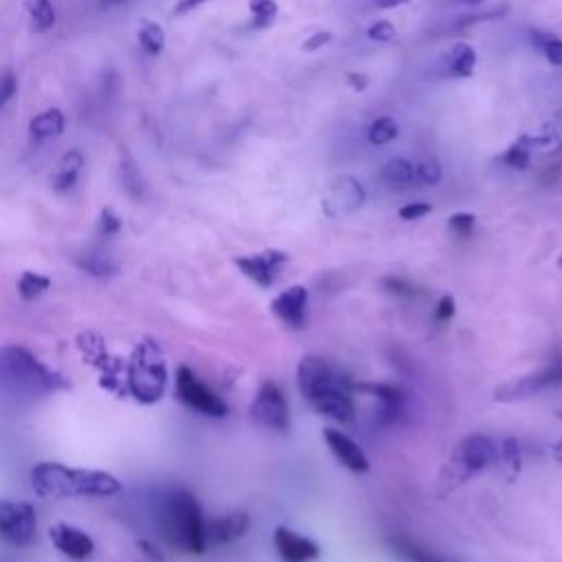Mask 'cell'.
<instances>
[{"label": "cell", "mask_w": 562, "mask_h": 562, "mask_svg": "<svg viewBox=\"0 0 562 562\" xmlns=\"http://www.w3.org/2000/svg\"><path fill=\"white\" fill-rule=\"evenodd\" d=\"M297 384L306 402L319 415L334 422H352L356 417V407L352 400V384L348 378L336 373L323 358L304 356L297 367Z\"/></svg>", "instance_id": "cell-1"}, {"label": "cell", "mask_w": 562, "mask_h": 562, "mask_svg": "<svg viewBox=\"0 0 562 562\" xmlns=\"http://www.w3.org/2000/svg\"><path fill=\"white\" fill-rule=\"evenodd\" d=\"M36 494L45 499L114 497L122 492V482L102 470L71 468V466L42 461L29 474Z\"/></svg>", "instance_id": "cell-2"}, {"label": "cell", "mask_w": 562, "mask_h": 562, "mask_svg": "<svg viewBox=\"0 0 562 562\" xmlns=\"http://www.w3.org/2000/svg\"><path fill=\"white\" fill-rule=\"evenodd\" d=\"M158 527L174 549L189 556L205 554V516L198 501L187 490H170L158 501Z\"/></svg>", "instance_id": "cell-3"}, {"label": "cell", "mask_w": 562, "mask_h": 562, "mask_svg": "<svg viewBox=\"0 0 562 562\" xmlns=\"http://www.w3.org/2000/svg\"><path fill=\"white\" fill-rule=\"evenodd\" d=\"M66 387L64 376L18 345L0 348V389L16 398H42Z\"/></svg>", "instance_id": "cell-4"}, {"label": "cell", "mask_w": 562, "mask_h": 562, "mask_svg": "<svg viewBox=\"0 0 562 562\" xmlns=\"http://www.w3.org/2000/svg\"><path fill=\"white\" fill-rule=\"evenodd\" d=\"M499 459V449L494 446V441L486 435H468L455 446L453 455L441 468L440 479H437V488L440 494L453 492L468 483L470 479L477 477V474L486 473L490 466Z\"/></svg>", "instance_id": "cell-5"}, {"label": "cell", "mask_w": 562, "mask_h": 562, "mask_svg": "<svg viewBox=\"0 0 562 562\" xmlns=\"http://www.w3.org/2000/svg\"><path fill=\"white\" fill-rule=\"evenodd\" d=\"M126 381L130 393L143 405H154L161 400L167 384V365L156 343L146 340L134 349Z\"/></svg>", "instance_id": "cell-6"}, {"label": "cell", "mask_w": 562, "mask_h": 562, "mask_svg": "<svg viewBox=\"0 0 562 562\" xmlns=\"http://www.w3.org/2000/svg\"><path fill=\"white\" fill-rule=\"evenodd\" d=\"M38 516L33 506L25 501L0 499V541L16 547H27L36 541Z\"/></svg>", "instance_id": "cell-7"}, {"label": "cell", "mask_w": 562, "mask_h": 562, "mask_svg": "<svg viewBox=\"0 0 562 562\" xmlns=\"http://www.w3.org/2000/svg\"><path fill=\"white\" fill-rule=\"evenodd\" d=\"M176 396L185 407L203 413L209 417H224L229 413V407L220 396H215L205 382L198 381L189 367H180L176 372Z\"/></svg>", "instance_id": "cell-8"}, {"label": "cell", "mask_w": 562, "mask_h": 562, "mask_svg": "<svg viewBox=\"0 0 562 562\" xmlns=\"http://www.w3.org/2000/svg\"><path fill=\"white\" fill-rule=\"evenodd\" d=\"M562 384V363L549 365L545 369H538V372L525 373V376H518L507 381L506 384L494 391V400L497 402H523L530 400V398L538 396L545 389Z\"/></svg>", "instance_id": "cell-9"}, {"label": "cell", "mask_w": 562, "mask_h": 562, "mask_svg": "<svg viewBox=\"0 0 562 562\" xmlns=\"http://www.w3.org/2000/svg\"><path fill=\"white\" fill-rule=\"evenodd\" d=\"M251 420L268 431L286 433L290 429V409L283 398L281 389L273 382L259 387L256 400L251 405Z\"/></svg>", "instance_id": "cell-10"}, {"label": "cell", "mask_w": 562, "mask_h": 562, "mask_svg": "<svg viewBox=\"0 0 562 562\" xmlns=\"http://www.w3.org/2000/svg\"><path fill=\"white\" fill-rule=\"evenodd\" d=\"M365 200H367V194H365V187L360 185L358 179H354V176H339L330 185L321 206H323V214L330 220H343L360 211Z\"/></svg>", "instance_id": "cell-11"}, {"label": "cell", "mask_w": 562, "mask_h": 562, "mask_svg": "<svg viewBox=\"0 0 562 562\" xmlns=\"http://www.w3.org/2000/svg\"><path fill=\"white\" fill-rule=\"evenodd\" d=\"M288 257L283 251L277 248H268L264 253H256V256L247 257H235V266L244 273V277H248L251 281H256L257 286L268 288L273 286L280 275V271L288 264Z\"/></svg>", "instance_id": "cell-12"}, {"label": "cell", "mask_w": 562, "mask_h": 562, "mask_svg": "<svg viewBox=\"0 0 562 562\" xmlns=\"http://www.w3.org/2000/svg\"><path fill=\"white\" fill-rule=\"evenodd\" d=\"M273 315L290 330H304L307 321V288L306 286H290L281 290L271 304Z\"/></svg>", "instance_id": "cell-13"}, {"label": "cell", "mask_w": 562, "mask_h": 562, "mask_svg": "<svg viewBox=\"0 0 562 562\" xmlns=\"http://www.w3.org/2000/svg\"><path fill=\"white\" fill-rule=\"evenodd\" d=\"M251 527V518L247 512H229L224 516H215L205 523L206 547H222L239 541Z\"/></svg>", "instance_id": "cell-14"}, {"label": "cell", "mask_w": 562, "mask_h": 562, "mask_svg": "<svg viewBox=\"0 0 562 562\" xmlns=\"http://www.w3.org/2000/svg\"><path fill=\"white\" fill-rule=\"evenodd\" d=\"M273 542H275V551L281 562H312L321 556L319 545L315 541L297 534V532L288 530L283 525L275 530Z\"/></svg>", "instance_id": "cell-15"}, {"label": "cell", "mask_w": 562, "mask_h": 562, "mask_svg": "<svg viewBox=\"0 0 562 562\" xmlns=\"http://www.w3.org/2000/svg\"><path fill=\"white\" fill-rule=\"evenodd\" d=\"M323 440H325V444H328V449L332 450L336 461H339L343 468H348L349 473H356V474L367 473L369 470L367 455H365V450L360 449L352 437L345 435L343 431L325 429Z\"/></svg>", "instance_id": "cell-16"}, {"label": "cell", "mask_w": 562, "mask_h": 562, "mask_svg": "<svg viewBox=\"0 0 562 562\" xmlns=\"http://www.w3.org/2000/svg\"><path fill=\"white\" fill-rule=\"evenodd\" d=\"M49 538L57 551H62V554L73 560L90 558V554L95 551L93 538L86 534L84 530H80V527L66 525V523L53 525L49 530Z\"/></svg>", "instance_id": "cell-17"}, {"label": "cell", "mask_w": 562, "mask_h": 562, "mask_svg": "<svg viewBox=\"0 0 562 562\" xmlns=\"http://www.w3.org/2000/svg\"><path fill=\"white\" fill-rule=\"evenodd\" d=\"M66 130V117L60 108H46L38 113L29 122V137L31 141H46V138L60 137Z\"/></svg>", "instance_id": "cell-18"}, {"label": "cell", "mask_w": 562, "mask_h": 562, "mask_svg": "<svg viewBox=\"0 0 562 562\" xmlns=\"http://www.w3.org/2000/svg\"><path fill=\"white\" fill-rule=\"evenodd\" d=\"M381 180L391 189H411L417 185V174L415 165L409 158H389L381 170Z\"/></svg>", "instance_id": "cell-19"}, {"label": "cell", "mask_w": 562, "mask_h": 562, "mask_svg": "<svg viewBox=\"0 0 562 562\" xmlns=\"http://www.w3.org/2000/svg\"><path fill=\"white\" fill-rule=\"evenodd\" d=\"M354 389H360V391H367L376 398L382 405L381 415L387 422H393L398 415H400L402 409H405V398H402L400 389L391 387V384H354Z\"/></svg>", "instance_id": "cell-20"}, {"label": "cell", "mask_w": 562, "mask_h": 562, "mask_svg": "<svg viewBox=\"0 0 562 562\" xmlns=\"http://www.w3.org/2000/svg\"><path fill=\"white\" fill-rule=\"evenodd\" d=\"M446 73L455 80H468L474 73V66H477V53L468 42H457L444 57Z\"/></svg>", "instance_id": "cell-21"}, {"label": "cell", "mask_w": 562, "mask_h": 562, "mask_svg": "<svg viewBox=\"0 0 562 562\" xmlns=\"http://www.w3.org/2000/svg\"><path fill=\"white\" fill-rule=\"evenodd\" d=\"M534 138V150L542 152L545 156H556L562 152V108L558 113H554V117L547 119L541 128L536 130V134H532Z\"/></svg>", "instance_id": "cell-22"}, {"label": "cell", "mask_w": 562, "mask_h": 562, "mask_svg": "<svg viewBox=\"0 0 562 562\" xmlns=\"http://www.w3.org/2000/svg\"><path fill=\"white\" fill-rule=\"evenodd\" d=\"M81 170H84V156L77 150L66 152L64 158H62L60 170L53 176V189H55L57 194H66V191L73 189L77 180H80Z\"/></svg>", "instance_id": "cell-23"}, {"label": "cell", "mask_w": 562, "mask_h": 562, "mask_svg": "<svg viewBox=\"0 0 562 562\" xmlns=\"http://www.w3.org/2000/svg\"><path fill=\"white\" fill-rule=\"evenodd\" d=\"M534 138L532 134H521L516 141L501 154V163L507 165L510 170H527L532 165V158H534Z\"/></svg>", "instance_id": "cell-24"}, {"label": "cell", "mask_w": 562, "mask_h": 562, "mask_svg": "<svg viewBox=\"0 0 562 562\" xmlns=\"http://www.w3.org/2000/svg\"><path fill=\"white\" fill-rule=\"evenodd\" d=\"M530 42L549 64L562 66V38L549 31H542V29H532Z\"/></svg>", "instance_id": "cell-25"}, {"label": "cell", "mask_w": 562, "mask_h": 562, "mask_svg": "<svg viewBox=\"0 0 562 562\" xmlns=\"http://www.w3.org/2000/svg\"><path fill=\"white\" fill-rule=\"evenodd\" d=\"M119 179H122L123 189L128 191L130 198L138 200L143 196V176L138 170L137 161L132 158V154L123 150L122 161H119Z\"/></svg>", "instance_id": "cell-26"}, {"label": "cell", "mask_w": 562, "mask_h": 562, "mask_svg": "<svg viewBox=\"0 0 562 562\" xmlns=\"http://www.w3.org/2000/svg\"><path fill=\"white\" fill-rule=\"evenodd\" d=\"M27 12L31 18V29L36 33H46L55 27L57 12L53 0H27Z\"/></svg>", "instance_id": "cell-27"}, {"label": "cell", "mask_w": 562, "mask_h": 562, "mask_svg": "<svg viewBox=\"0 0 562 562\" xmlns=\"http://www.w3.org/2000/svg\"><path fill=\"white\" fill-rule=\"evenodd\" d=\"M138 45L141 49L147 53V55H161L165 51L167 45V36L165 29H163L158 22L154 21H143L141 27H138Z\"/></svg>", "instance_id": "cell-28"}, {"label": "cell", "mask_w": 562, "mask_h": 562, "mask_svg": "<svg viewBox=\"0 0 562 562\" xmlns=\"http://www.w3.org/2000/svg\"><path fill=\"white\" fill-rule=\"evenodd\" d=\"M248 9H251V29H268L275 25L277 13H280V4L275 0H248Z\"/></svg>", "instance_id": "cell-29"}, {"label": "cell", "mask_w": 562, "mask_h": 562, "mask_svg": "<svg viewBox=\"0 0 562 562\" xmlns=\"http://www.w3.org/2000/svg\"><path fill=\"white\" fill-rule=\"evenodd\" d=\"M400 134V126L393 117H378L373 119L372 126L367 130V138L372 146H387Z\"/></svg>", "instance_id": "cell-30"}, {"label": "cell", "mask_w": 562, "mask_h": 562, "mask_svg": "<svg viewBox=\"0 0 562 562\" xmlns=\"http://www.w3.org/2000/svg\"><path fill=\"white\" fill-rule=\"evenodd\" d=\"M49 288H51V280L49 277L40 275V273L27 271V273H22L21 280H18V292H21L22 299H27V301L38 299V297L45 295Z\"/></svg>", "instance_id": "cell-31"}, {"label": "cell", "mask_w": 562, "mask_h": 562, "mask_svg": "<svg viewBox=\"0 0 562 562\" xmlns=\"http://www.w3.org/2000/svg\"><path fill=\"white\" fill-rule=\"evenodd\" d=\"M391 545H393V549H396V554L407 562H446V560L437 558V556L431 554V551L422 549V547L415 545V542L407 541V538L391 541Z\"/></svg>", "instance_id": "cell-32"}, {"label": "cell", "mask_w": 562, "mask_h": 562, "mask_svg": "<svg viewBox=\"0 0 562 562\" xmlns=\"http://www.w3.org/2000/svg\"><path fill=\"white\" fill-rule=\"evenodd\" d=\"M510 12V4H499V7L488 9L486 13H473V16H459L457 22H455V29L457 31H466L473 25H479V22H490V21H501L506 18V13Z\"/></svg>", "instance_id": "cell-33"}, {"label": "cell", "mask_w": 562, "mask_h": 562, "mask_svg": "<svg viewBox=\"0 0 562 562\" xmlns=\"http://www.w3.org/2000/svg\"><path fill=\"white\" fill-rule=\"evenodd\" d=\"M81 268L95 277H108L117 273V264L108 256H104V253H90V256H86L84 262H81Z\"/></svg>", "instance_id": "cell-34"}, {"label": "cell", "mask_w": 562, "mask_h": 562, "mask_svg": "<svg viewBox=\"0 0 562 562\" xmlns=\"http://www.w3.org/2000/svg\"><path fill=\"white\" fill-rule=\"evenodd\" d=\"M415 174L417 182H422V185H440L444 172H441V163L435 156H424L415 165Z\"/></svg>", "instance_id": "cell-35"}, {"label": "cell", "mask_w": 562, "mask_h": 562, "mask_svg": "<svg viewBox=\"0 0 562 562\" xmlns=\"http://www.w3.org/2000/svg\"><path fill=\"white\" fill-rule=\"evenodd\" d=\"M122 227H123L122 218H119L110 206L102 209V214H99V220H97L99 235H104V238H113V235H117L119 231H122Z\"/></svg>", "instance_id": "cell-36"}, {"label": "cell", "mask_w": 562, "mask_h": 562, "mask_svg": "<svg viewBox=\"0 0 562 562\" xmlns=\"http://www.w3.org/2000/svg\"><path fill=\"white\" fill-rule=\"evenodd\" d=\"M474 222H477V220H474V215L473 214H466V211L450 215V218H449L450 231H453V233L457 235V238H461V239H466V238H470V235H473Z\"/></svg>", "instance_id": "cell-37"}, {"label": "cell", "mask_w": 562, "mask_h": 562, "mask_svg": "<svg viewBox=\"0 0 562 562\" xmlns=\"http://www.w3.org/2000/svg\"><path fill=\"white\" fill-rule=\"evenodd\" d=\"M501 459L510 466L512 470H521V446L514 437H507V440L501 441V450H499Z\"/></svg>", "instance_id": "cell-38"}, {"label": "cell", "mask_w": 562, "mask_h": 562, "mask_svg": "<svg viewBox=\"0 0 562 562\" xmlns=\"http://www.w3.org/2000/svg\"><path fill=\"white\" fill-rule=\"evenodd\" d=\"M16 93H18L16 73H13V71H3V73H0V108L7 102H12Z\"/></svg>", "instance_id": "cell-39"}, {"label": "cell", "mask_w": 562, "mask_h": 562, "mask_svg": "<svg viewBox=\"0 0 562 562\" xmlns=\"http://www.w3.org/2000/svg\"><path fill=\"white\" fill-rule=\"evenodd\" d=\"M382 286L396 297H407V299H413V297L417 295L415 288H413L407 280H402V277H384Z\"/></svg>", "instance_id": "cell-40"}, {"label": "cell", "mask_w": 562, "mask_h": 562, "mask_svg": "<svg viewBox=\"0 0 562 562\" xmlns=\"http://www.w3.org/2000/svg\"><path fill=\"white\" fill-rule=\"evenodd\" d=\"M367 38L372 42H382L384 45V42H391L393 38H396V27H393L389 21H378L369 27Z\"/></svg>", "instance_id": "cell-41"}, {"label": "cell", "mask_w": 562, "mask_h": 562, "mask_svg": "<svg viewBox=\"0 0 562 562\" xmlns=\"http://www.w3.org/2000/svg\"><path fill=\"white\" fill-rule=\"evenodd\" d=\"M431 211H433V206H431L429 203H411V205L402 206V209L398 211V215H400L402 220H407V222H411V220L424 218V215H429Z\"/></svg>", "instance_id": "cell-42"}, {"label": "cell", "mask_w": 562, "mask_h": 562, "mask_svg": "<svg viewBox=\"0 0 562 562\" xmlns=\"http://www.w3.org/2000/svg\"><path fill=\"white\" fill-rule=\"evenodd\" d=\"M332 40H334V36L330 31H316V33H312V36H307V40L301 45V51L316 53L319 49H323L325 45H330Z\"/></svg>", "instance_id": "cell-43"}, {"label": "cell", "mask_w": 562, "mask_h": 562, "mask_svg": "<svg viewBox=\"0 0 562 562\" xmlns=\"http://www.w3.org/2000/svg\"><path fill=\"white\" fill-rule=\"evenodd\" d=\"M455 316V299L453 297H441L440 304L435 307V321L437 323H449Z\"/></svg>", "instance_id": "cell-44"}, {"label": "cell", "mask_w": 562, "mask_h": 562, "mask_svg": "<svg viewBox=\"0 0 562 562\" xmlns=\"http://www.w3.org/2000/svg\"><path fill=\"white\" fill-rule=\"evenodd\" d=\"M205 3L206 0H176L172 13H174V16H185V13L194 12V9H198L200 4H205Z\"/></svg>", "instance_id": "cell-45"}, {"label": "cell", "mask_w": 562, "mask_h": 562, "mask_svg": "<svg viewBox=\"0 0 562 562\" xmlns=\"http://www.w3.org/2000/svg\"><path fill=\"white\" fill-rule=\"evenodd\" d=\"M348 84L349 88L356 90V93H363L369 86V77L365 73H348Z\"/></svg>", "instance_id": "cell-46"}, {"label": "cell", "mask_w": 562, "mask_h": 562, "mask_svg": "<svg viewBox=\"0 0 562 562\" xmlns=\"http://www.w3.org/2000/svg\"><path fill=\"white\" fill-rule=\"evenodd\" d=\"M373 7L378 9H396V7H402V4H409L411 0H372Z\"/></svg>", "instance_id": "cell-47"}, {"label": "cell", "mask_w": 562, "mask_h": 562, "mask_svg": "<svg viewBox=\"0 0 562 562\" xmlns=\"http://www.w3.org/2000/svg\"><path fill=\"white\" fill-rule=\"evenodd\" d=\"M105 4H122V3H126V0H104Z\"/></svg>", "instance_id": "cell-48"}, {"label": "cell", "mask_w": 562, "mask_h": 562, "mask_svg": "<svg viewBox=\"0 0 562 562\" xmlns=\"http://www.w3.org/2000/svg\"><path fill=\"white\" fill-rule=\"evenodd\" d=\"M560 417H562V413H560ZM556 453H558V457L562 459V440H560V444L556 446Z\"/></svg>", "instance_id": "cell-49"}, {"label": "cell", "mask_w": 562, "mask_h": 562, "mask_svg": "<svg viewBox=\"0 0 562 562\" xmlns=\"http://www.w3.org/2000/svg\"><path fill=\"white\" fill-rule=\"evenodd\" d=\"M461 3H468V4H479V3H483V0H461Z\"/></svg>", "instance_id": "cell-50"}, {"label": "cell", "mask_w": 562, "mask_h": 562, "mask_svg": "<svg viewBox=\"0 0 562 562\" xmlns=\"http://www.w3.org/2000/svg\"><path fill=\"white\" fill-rule=\"evenodd\" d=\"M560 266H562V256H560Z\"/></svg>", "instance_id": "cell-51"}]
</instances>
